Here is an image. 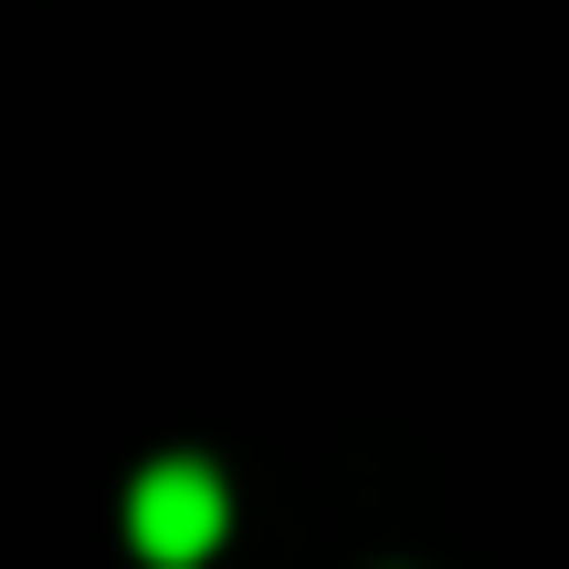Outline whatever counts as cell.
Listing matches in <instances>:
<instances>
[{
  "instance_id": "6da1fadb",
  "label": "cell",
  "mask_w": 569,
  "mask_h": 569,
  "mask_svg": "<svg viewBox=\"0 0 569 569\" xmlns=\"http://www.w3.org/2000/svg\"><path fill=\"white\" fill-rule=\"evenodd\" d=\"M222 528H232V496H222V475H211L201 453H159V465L127 486V538H138V559H159V569L211 559Z\"/></svg>"
}]
</instances>
